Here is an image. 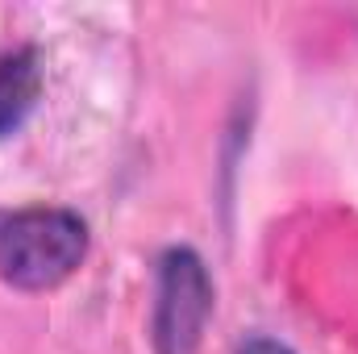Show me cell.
I'll list each match as a JSON object with an SVG mask.
<instances>
[{"label":"cell","mask_w":358,"mask_h":354,"mask_svg":"<svg viewBox=\"0 0 358 354\" xmlns=\"http://www.w3.org/2000/svg\"><path fill=\"white\" fill-rule=\"evenodd\" d=\"M88 255V225L71 208H0V279L21 292L59 288Z\"/></svg>","instance_id":"obj_1"},{"label":"cell","mask_w":358,"mask_h":354,"mask_svg":"<svg viewBox=\"0 0 358 354\" xmlns=\"http://www.w3.org/2000/svg\"><path fill=\"white\" fill-rule=\"evenodd\" d=\"M213 317V275L192 246H171L159 259L155 292V354H196Z\"/></svg>","instance_id":"obj_2"},{"label":"cell","mask_w":358,"mask_h":354,"mask_svg":"<svg viewBox=\"0 0 358 354\" xmlns=\"http://www.w3.org/2000/svg\"><path fill=\"white\" fill-rule=\"evenodd\" d=\"M42 96V59L34 46H21L0 59V138L17 134Z\"/></svg>","instance_id":"obj_3"},{"label":"cell","mask_w":358,"mask_h":354,"mask_svg":"<svg viewBox=\"0 0 358 354\" xmlns=\"http://www.w3.org/2000/svg\"><path fill=\"white\" fill-rule=\"evenodd\" d=\"M238 354H296V351L283 346L279 338H263V334H259V338H246V342L238 346Z\"/></svg>","instance_id":"obj_4"}]
</instances>
